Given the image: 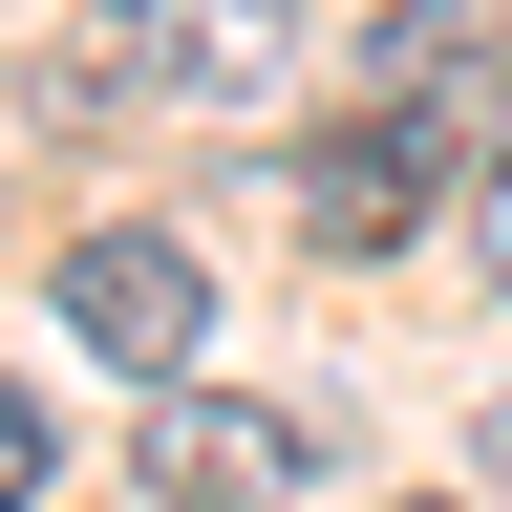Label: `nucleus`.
I'll list each match as a JSON object with an SVG mask.
<instances>
[{
  "label": "nucleus",
  "mask_w": 512,
  "mask_h": 512,
  "mask_svg": "<svg viewBox=\"0 0 512 512\" xmlns=\"http://www.w3.org/2000/svg\"><path fill=\"white\" fill-rule=\"evenodd\" d=\"M128 470H150V512H278L320 470V427L299 406H235V384H171V406L128 427Z\"/></svg>",
  "instance_id": "2"
},
{
  "label": "nucleus",
  "mask_w": 512,
  "mask_h": 512,
  "mask_svg": "<svg viewBox=\"0 0 512 512\" xmlns=\"http://www.w3.org/2000/svg\"><path fill=\"white\" fill-rule=\"evenodd\" d=\"M299 64V0H107V86L150 107H256Z\"/></svg>",
  "instance_id": "3"
},
{
  "label": "nucleus",
  "mask_w": 512,
  "mask_h": 512,
  "mask_svg": "<svg viewBox=\"0 0 512 512\" xmlns=\"http://www.w3.org/2000/svg\"><path fill=\"white\" fill-rule=\"evenodd\" d=\"M64 342L128 363V384H192V342H214V256L150 235V214H107L86 256H64Z\"/></svg>",
  "instance_id": "1"
},
{
  "label": "nucleus",
  "mask_w": 512,
  "mask_h": 512,
  "mask_svg": "<svg viewBox=\"0 0 512 512\" xmlns=\"http://www.w3.org/2000/svg\"><path fill=\"white\" fill-rule=\"evenodd\" d=\"M448 64H470V0H384V43H363V86H384V107H427Z\"/></svg>",
  "instance_id": "5"
},
{
  "label": "nucleus",
  "mask_w": 512,
  "mask_h": 512,
  "mask_svg": "<svg viewBox=\"0 0 512 512\" xmlns=\"http://www.w3.org/2000/svg\"><path fill=\"white\" fill-rule=\"evenodd\" d=\"M0 512H43V406L0 384Z\"/></svg>",
  "instance_id": "6"
},
{
  "label": "nucleus",
  "mask_w": 512,
  "mask_h": 512,
  "mask_svg": "<svg viewBox=\"0 0 512 512\" xmlns=\"http://www.w3.org/2000/svg\"><path fill=\"white\" fill-rule=\"evenodd\" d=\"M427 192H448V128H427V107H363V128H320V150H299V214L342 235V256H406Z\"/></svg>",
  "instance_id": "4"
},
{
  "label": "nucleus",
  "mask_w": 512,
  "mask_h": 512,
  "mask_svg": "<svg viewBox=\"0 0 512 512\" xmlns=\"http://www.w3.org/2000/svg\"><path fill=\"white\" fill-rule=\"evenodd\" d=\"M470 256H491V278H512V171H491V192H470Z\"/></svg>",
  "instance_id": "7"
},
{
  "label": "nucleus",
  "mask_w": 512,
  "mask_h": 512,
  "mask_svg": "<svg viewBox=\"0 0 512 512\" xmlns=\"http://www.w3.org/2000/svg\"><path fill=\"white\" fill-rule=\"evenodd\" d=\"M491 491H512V406H491Z\"/></svg>",
  "instance_id": "8"
}]
</instances>
